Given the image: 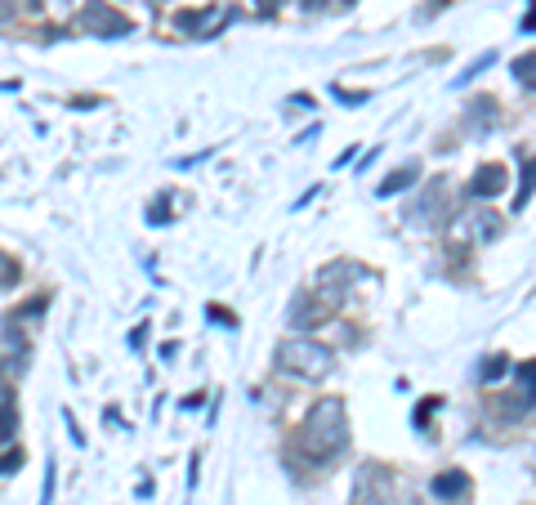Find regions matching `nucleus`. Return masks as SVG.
<instances>
[{
    "instance_id": "obj_1",
    "label": "nucleus",
    "mask_w": 536,
    "mask_h": 505,
    "mask_svg": "<svg viewBox=\"0 0 536 505\" xmlns=\"http://www.w3.org/2000/svg\"><path fill=\"white\" fill-rule=\"evenodd\" d=\"M349 443V416H344L340 398H318L300 425V447L309 461H331Z\"/></svg>"
},
{
    "instance_id": "obj_2",
    "label": "nucleus",
    "mask_w": 536,
    "mask_h": 505,
    "mask_svg": "<svg viewBox=\"0 0 536 505\" xmlns=\"http://www.w3.org/2000/svg\"><path fill=\"white\" fill-rule=\"evenodd\" d=\"M277 362H282V371H291V376L322 380L335 367V354L327 345H318V340L295 336V340H282V345H277Z\"/></svg>"
},
{
    "instance_id": "obj_3",
    "label": "nucleus",
    "mask_w": 536,
    "mask_h": 505,
    "mask_svg": "<svg viewBox=\"0 0 536 505\" xmlns=\"http://www.w3.org/2000/svg\"><path fill=\"white\" fill-rule=\"evenodd\" d=\"M81 27H85L90 36H99V41H112V36H130V32H134L130 18L117 14L108 0H90V5L81 9Z\"/></svg>"
},
{
    "instance_id": "obj_4",
    "label": "nucleus",
    "mask_w": 536,
    "mask_h": 505,
    "mask_svg": "<svg viewBox=\"0 0 536 505\" xmlns=\"http://www.w3.org/2000/svg\"><path fill=\"white\" fill-rule=\"evenodd\" d=\"M443 202H447V179H434V184H429L425 193L416 197V206L407 211V219H416V224H434V215L447 219L443 215Z\"/></svg>"
},
{
    "instance_id": "obj_5",
    "label": "nucleus",
    "mask_w": 536,
    "mask_h": 505,
    "mask_svg": "<svg viewBox=\"0 0 536 505\" xmlns=\"http://www.w3.org/2000/svg\"><path fill=\"white\" fill-rule=\"evenodd\" d=\"M501 233V224H496V215L492 211H483V215H461L452 224V237H461V242H487V237H496Z\"/></svg>"
},
{
    "instance_id": "obj_6",
    "label": "nucleus",
    "mask_w": 536,
    "mask_h": 505,
    "mask_svg": "<svg viewBox=\"0 0 536 505\" xmlns=\"http://www.w3.org/2000/svg\"><path fill=\"white\" fill-rule=\"evenodd\" d=\"M228 18H233V9L215 5V9H206V14H179V27H184V32H197V36H215Z\"/></svg>"
},
{
    "instance_id": "obj_7",
    "label": "nucleus",
    "mask_w": 536,
    "mask_h": 505,
    "mask_svg": "<svg viewBox=\"0 0 536 505\" xmlns=\"http://www.w3.org/2000/svg\"><path fill=\"white\" fill-rule=\"evenodd\" d=\"M434 497H438V501H447V505L465 501V497H469V474H465V470H447V474H438V479H434Z\"/></svg>"
},
{
    "instance_id": "obj_8",
    "label": "nucleus",
    "mask_w": 536,
    "mask_h": 505,
    "mask_svg": "<svg viewBox=\"0 0 536 505\" xmlns=\"http://www.w3.org/2000/svg\"><path fill=\"white\" fill-rule=\"evenodd\" d=\"M505 188V166H478V175H474V184H469V193L474 197H496Z\"/></svg>"
},
{
    "instance_id": "obj_9",
    "label": "nucleus",
    "mask_w": 536,
    "mask_h": 505,
    "mask_svg": "<svg viewBox=\"0 0 536 505\" xmlns=\"http://www.w3.org/2000/svg\"><path fill=\"white\" fill-rule=\"evenodd\" d=\"M416 175H420V166H416V161H407V166H398L394 175H389L385 184H380V197H394V193H402V188H411V184H416Z\"/></svg>"
},
{
    "instance_id": "obj_10",
    "label": "nucleus",
    "mask_w": 536,
    "mask_h": 505,
    "mask_svg": "<svg viewBox=\"0 0 536 505\" xmlns=\"http://www.w3.org/2000/svg\"><path fill=\"white\" fill-rule=\"evenodd\" d=\"M327 313H331V304H318V300H313V295H309V304H304V300H295L291 322H295V327H300V322H304V327H313V322H322V318H327Z\"/></svg>"
},
{
    "instance_id": "obj_11",
    "label": "nucleus",
    "mask_w": 536,
    "mask_h": 505,
    "mask_svg": "<svg viewBox=\"0 0 536 505\" xmlns=\"http://www.w3.org/2000/svg\"><path fill=\"white\" fill-rule=\"evenodd\" d=\"M532 188H536V157L523 166V184H519V197H514V211H523V206L532 202Z\"/></svg>"
},
{
    "instance_id": "obj_12",
    "label": "nucleus",
    "mask_w": 536,
    "mask_h": 505,
    "mask_svg": "<svg viewBox=\"0 0 536 505\" xmlns=\"http://www.w3.org/2000/svg\"><path fill=\"white\" fill-rule=\"evenodd\" d=\"M514 76H519L528 90H536V54H523V59H514Z\"/></svg>"
},
{
    "instance_id": "obj_13",
    "label": "nucleus",
    "mask_w": 536,
    "mask_h": 505,
    "mask_svg": "<svg viewBox=\"0 0 536 505\" xmlns=\"http://www.w3.org/2000/svg\"><path fill=\"white\" fill-rule=\"evenodd\" d=\"M519 385H523V398L536 403V362H519Z\"/></svg>"
},
{
    "instance_id": "obj_14",
    "label": "nucleus",
    "mask_w": 536,
    "mask_h": 505,
    "mask_svg": "<svg viewBox=\"0 0 536 505\" xmlns=\"http://www.w3.org/2000/svg\"><path fill=\"white\" fill-rule=\"evenodd\" d=\"M14 430H18V421H14V403H0V443H9L14 438Z\"/></svg>"
},
{
    "instance_id": "obj_15",
    "label": "nucleus",
    "mask_w": 536,
    "mask_h": 505,
    "mask_svg": "<svg viewBox=\"0 0 536 505\" xmlns=\"http://www.w3.org/2000/svg\"><path fill=\"white\" fill-rule=\"evenodd\" d=\"M487 63H492V54H483V59H474V63H469V68H465V76H456V85L474 81V76H478V72H483V68H487Z\"/></svg>"
},
{
    "instance_id": "obj_16",
    "label": "nucleus",
    "mask_w": 536,
    "mask_h": 505,
    "mask_svg": "<svg viewBox=\"0 0 536 505\" xmlns=\"http://www.w3.org/2000/svg\"><path fill=\"white\" fill-rule=\"evenodd\" d=\"M496 376H505V358H501V354L483 362V380H496Z\"/></svg>"
},
{
    "instance_id": "obj_17",
    "label": "nucleus",
    "mask_w": 536,
    "mask_h": 505,
    "mask_svg": "<svg viewBox=\"0 0 536 505\" xmlns=\"http://www.w3.org/2000/svg\"><path fill=\"white\" fill-rule=\"evenodd\" d=\"M14 278H18V264L0 255V287H9V282H14Z\"/></svg>"
},
{
    "instance_id": "obj_18",
    "label": "nucleus",
    "mask_w": 536,
    "mask_h": 505,
    "mask_svg": "<svg viewBox=\"0 0 536 505\" xmlns=\"http://www.w3.org/2000/svg\"><path fill=\"white\" fill-rule=\"evenodd\" d=\"M322 5H327V0H304V9H322Z\"/></svg>"
},
{
    "instance_id": "obj_19",
    "label": "nucleus",
    "mask_w": 536,
    "mask_h": 505,
    "mask_svg": "<svg viewBox=\"0 0 536 505\" xmlns=\"http://www.w3.org/2000/svg\"><path fill=\"white\" fill-rule=\"evenodd\" d=\"M27 5H32V0H27Z\"/></svg>"
}]
</instances>
